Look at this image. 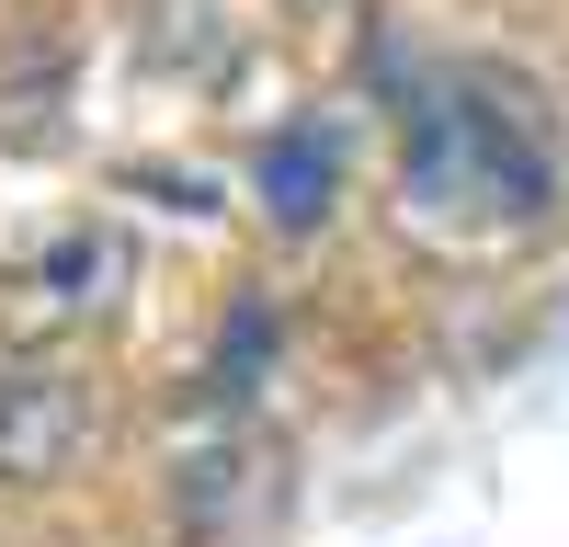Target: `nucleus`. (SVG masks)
<instances>
[{"label": "nucleus", "instance_id": "f257e3e1", "mask_svg": "<svg viewBox=\"0 0 569 547\" xmlns=\"http://www.w3.org/2000/svg\"><path fill=\"white\" fill-rule=\"evenodd\" d=\"M388 182L445 251H525L569 217V126L501 58H421L388 115Z\"/></svg>", "mask_w": 569, "mask_h": 547}, {"label": "nucleus", "instance_id": "f03ea898", "mask_svg": "<svg viewBox=\"0 0 569 547\" xmlns=\"http://www.w3.org/2000/svg\"><path fill=\"white\" fill-rule=\"evenodd\" d=\"M126 274H137V251H126L114 217H46L34 240L0 262V331H12V354H46V342L91 331V319L126 297Z\"/></svg>", "mask_w": 569, "mask_h": 547}, {"label": "nucleus", "instance_id": "7ed1b4c3", "mask_svg": "<svg viewBox=\"0 0 569 547\" xmlns=\"http://www.w3.org/2000/svg\"><path fill=\"white\" fill-rule=\"evenodd\" d=\"M91 456V388L46 354H0V490H58Z\"/></svg>", "mask_w": 569, "mask_h": 547}, {"label": "nucleus", "instance_id": "20e7f679", "mask_svg": "<svg viewBox=\"0 0 569 547\" xmlns=\"http://www.w3.org/2000/svg\"><path fill=\"white\" fill-rule=\"evenodd\" d=\"M353 195V126L342 115H284L251 149V206L284 228V240H319Z\"/></svg>", "mask_w": 569, "mask_h": 547}]
</instances>
